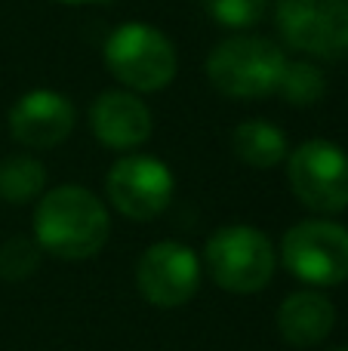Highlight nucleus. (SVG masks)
Returning <instances> with one entry per match:
<instances>
[{"label":"nucleus","instance_id":"nucleus-10","mask_svg":"<svg viewBox=\"0 0 348 351\" xmlns=\"http://www.w3.org/2000/svg\"><path fill=\"white\" fill-rule=\"evenodd\" d=\"M77 111L71 99L55 90H31L10 108V133L18 145L49 152L74 133Z\"/></svg>","mask_w":348,"mask_h":351},{"label":"nucleus","instance_id":"nucleus-4","mask_svg":"<svg viewBox=\"0 0 348 351\" xmlns=\"http://www.w3.org/2000/svg\"><path fill=\"white\" fill-rule=\"evenodd\" d=\"M210 278L228 293H259L275 274V247L253 225H225L203 247Z\"/></svg>","mask_w":348,"mask_h":351},{"label":"nucleus","instance_id":"nucleus-16","mask_svg":"<svg viewBox=\"0 0 348 351\" xmlns=\"http://www.w3.org/2000/svg\"><path fill=\"white\" fill-rule=\"evenodd\" d=\"M201 6L216 25L244 34L269 16L271 0H201Z\"/></svg>","mask_w":348,"mask_h":351},{"label":"nucleus","instance_id":"nucleus-17","mask_svg":"<svg viewBox=\"0 0 348 351\" xmlns=\"http://www.w3.org/2000/svg\"><path fill=\"white\" fill-rule=\"evenodd\" d=\"M40 253L34 237H10V241L0 247V278L18 284V280L31 278L40 265Z\"/></svg>","mask_w":348,"mask_h":351},{"label":"nucleus","instance_id":"nucleus-5","mask_svg":"<svg viewBox=\"0 0 348 351\" xmlns=\"http://www.w3.org/2000/svg\"><path fill=\"white\" fill-rule=\"evenodd\" d=\"M287 182L306 210H348V154L330 139H308L287 154Z\"/></svg>","mask_w":348,"mask_h":351},{"label":"nucleus","instance_id":"nucleus-14","mask_svg":"<svg viewBox=\"0 0 348 351\" xmlns=\"http://www.w3.org/2000/svg\"><path fill=\"white\" fill-rule=\"evenodd\" d=\"M43 188H47V170L37 158L10 154L0 160V197L6 204H31V200L43 197Z\"/></svg>","mask_w":348,"mask_h":351},{"label":"nucleus","instance_id":"nucleus-6","mask_svg":"<svg viewBox=\"0 0 348 351\" xmlns=\"http://www.w3.org/2000/svg\"><path fill=\"white\" fill-rule=\"evenodd\" d=\"M275 25L281 40L302 56H348V0H277Z\"/></svg>","mask_w":348,"mask_h":351},{"label":"nucleus","instance_id":"nucleus-2","mask_svg":"<svg viewBox=\"0 0 348 351\" xmlns=\"http://www.w3.org/2000/svg\"><path fill=\"white\" fill-rule=\"evenodd\" d=\"M287 56L271 37L234 34L219 40L207 56V77L213 90L234 102H259L277 93Z\"/></svg>","mask_w":348,"mask_h":351},{"label":"nucleus","instance_id":"nucleus-19","mask_svg":"<svg viewBox=\"0 0 348 351\" xmlns=\"http://www.w3.org/2000/svg\"><path fill=\"white\" fill-rule=\"evenodd\" d=\"M333 351H348V348H333Z\"/></svg>","mask_w":348,"mask_h":351},{"label":"nucleus","instance_id":"nucleus-12","mask_svg":"<svg viewBox=\"0 0 348 351\" xmlns=\"http://www.w3.org/2000/svg\"><path fill=\"white\" fill-rule=\"evenodd\" d=\"M336 308L318 290H296L277 308V333L296 348L321 346L333 333Z\"/></svg>","mask_w":348,"mask_h":351},{"label":"nucleus","instance_id":"nucleus-13","mask_svg":"<svg viewBox=\"0 0 348 351\" xmlns=\"http://www.w3.org/2000/svg\"><path fill=\"white\" fill-rule=\"evenodd\" d=\"M232 152L240 164L253 167V170H271V167H277L281 160H287L290 142L281 127L256 117V121H244L234 127Z\"/></svg>","mask_w":348,"mask_h":351},{"label":"nucleus","instance_id":"nucleus-3","mask_svg":"<svg viewBox=\"0 0 348 351\" xmlns=\"http://www.w3.org/2000/svg\"><path fill=\"white\" fill-rule=\"evenodd\" d=\"M105 68L129 93H158L173 84L179 56L164 31L145 22H127L105 40Z\"/></svg>","mask_w":348,"mask_h":351},{"label":"nucleus","instance_id":"nucleus-11","mask_svg":"<svg viewBox=\"0 0 348 351\" xmlns=\"http://www.w3.org/2000/svg\"><path fill=\"white\" fill-rule=\"evenodd\" d=\"M90 130L111 152H133L151 139V111L129 90H105L90 105Z\"/></svg>","mask_w":348,"mask_h":351},{"label":"nucleus","instance_id":"nucleus-7","mask_svg":"<svg viewBox=\"0 0 348 351\" xmlns=\"http://www.w3.org/2000/svg\"><path fill=\"white\" fill-rule=\"evenodd\" d=\"M281 259L293 278L312 287H339L348 280V228L327 219H306L281 241Z\"/></svg>","mask_w":348,"mask_h":351},{"label":"nucleus","instance_id":"nucleus-15","mask_svg":"<svg viewBox=\"0 0 348 351\" xmlns=\"http://www.w3.org/2000/svg\"><path fill=\"white\" fill-rule=\"evenodd\" d=\"M277 93L287 105H299V108H308V105H318L321 99L327 96V74L321 71L314 62L296 59L284 65L281 84H277Z\"/></svg>","mask_w":348,"mask_h":351},{"label":"nucleus","instance_id":"nucleus-18","mask_svg":"<svg viewBox=\"0 0 348 351\" xmlns=\"http://www.w3.org/2000/svg\"><path fill=\"white\" fill-rule=\"evenodd\" d=\"M55 3H68V6H86V3H99V0H55Z\"/></svg>","mask_w":348,"mask_h":351},{"label":"nucleus","instance_id":"nucleus-1","mask_svg":"<svg viewBox=\"0 0 348 351\" xmlns=\"http://www.w3.org/2000/svg\"><path fill=\"white\" fill-rule=\"evenodd\" d=\"M111 219L105 204L84 185H59L34 210V241L55 259H92L108 243Z\"/></svg>","mask_w":348,"mask_h":351},{"label":"nucleus","instance_id":"nucleus-8","mask_svg":"<svg viewBox=\"0 0 348 351\" xmlns=\"http://www.w3.org/2000/svg\"><path fill=\"white\" fill-rule=\"evenodd\" d=\"M176 179L164 160L151 154H127L105 176V194L121 216L148 222L170 206Z\"/></svg>","mask_w":348,"mask_h":351},{"label":"nucleus","instance_id":"nucleus-9","mask_svg":"<svg viewBox=\"0 0 348 351\" xmlns=\"http://www.w3.org/2000/svg\"><path fill=\"white\" fill-rule=\"evenodd\" d=\"M136 287L145 302L158 308H179L201 287V259L195 250L179 241L151 243L139 256Z\"/></svg>","mask_w":348,"mask_h":351}]
</instances>
